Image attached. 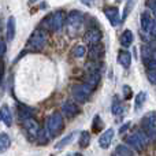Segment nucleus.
Listing matches in <instances>:
<instances>
[{
  "label": "nucleus",
  "mask_w": 156,
  "mask_h": 156,
  "mask_svg": "<svg viewBox=\"0 0 156 156\" xmlns=\"http://www.w3.org/2000/svg\"><path fill=\"white\" fill-rule=\"evenodd\" d=\"M65 19V12L63 11H56V12H52L48 16H45L41 22V26L48 30H52V32H58L63 27Z\"/></svg>",
  "instance_id": "nucleus-1"
},
{
  "label": "nucleus",
  "mask_w": 156,
  "mask_h": 156,
  "mask_svg": "<svg viewBox=\"0 0 156 156\" xmlns=\"http://www.w3.org/2000/svg\"><path fill=\"white\" fill-rule=\"evenodd\" d=\"M125 140H126V144L130 148L141 151V149H144L147 147L149 137L147 136V133L144 130H137V132H133L130 136H127Z\"/></svg>",
  "instance_id": "nucleus-2"
},
{
  "label": "nucleus",
  "mask_w": 156,
  "mask_h": 156,
  "mask_svg": "<svg viewBox=\"0 0 156 156\" xmlns=\"http://www.w3.org/2000/svg\"><path fill=\"white\" fill-rule=\"evenodd\" d=\"M65 122H63V116L60 112H54L49 115L48 121H47V132L51 137H56L58 134H60V132L63 130Z\"/></svg>",
  "instance_id": "nucleus-3"
},
{
  "label": "nucleus",
  "mask_w": 156,
  "mask_h": 156,
  "mask_svg": "<svg viewBox=\"0 0 156 156\" xmlns=\"http://www.w3.org/2000/svg\"><path fill=\"white\" fill-rule=\"evenodd\" d=\"M83 23V15L80 11H71L66 18V26L70 36H76Z\"/></svg>",
  "instance_id": "nucleus-4"
},
{
  "label": "nucleus",
  "mask_w": 156,
  "mask_h": 156,
  "mask_svg": "<svg viewBox=\"0 0 156 156\" xmlns=\"http://www.w3.org/2000/svg\"><path fill=\"white\" fill-rule=\"evenodd\" d=\"M47 44V33L43 29H36L27 41V48L32 51H41Z\"/></svg>",
  "instance_id": "nucleus-5"
},
{
  "label": "nucleus",
  "mask_w": 156,
  "mask_h": 156,
  "mask_svg": "<svg viewBox=\"0 0 156 156\" xmlns=\"http://www.w3.org/2000/svg\"><path fill=\"white\" fill-rule=\"evenodd\" d=\"M71 94H73L74 100L78 103H86L90 99L92 89L89 88L86 83H76L71 88Z\"/></svg>",
  "instance_id": "nucleus-6"
},
{
  "label": "nucleus",
  "mask_w": 156,
  "mask_h": 156,
  "mask_svg": "<svg viewBox=\"0 0 156 156\" xmlns=\"http://www.w3.org/2000/svg\"><path fill=\"white\" fill-rule=\"evenodd\" d=\"M143 130L151 140H156V112H148L141 121Z\"/></svg>",
  "instance_id": "nucleus-7"
},
{
  "label": "nucleus",
  "mask_w": 156,
  "mask_h": 156,
  "mask_svg": "<svg viewBox=\"0 0 156 156\" xmlns=\"http://www.w3.org/2000/svg\"><path fill=\"white\" fill-rule=\"evenodd\" d=\"M25 130H26L27 136L30 138H37L38 133H40V126L38 123L32 118H27L25 119Z\"/></svg>",
  "instance_id": "nucleus-8"
},
{
  "label": "nucleus",
  "mask_w": 156,
  "mask_h": 156,
  "mask_svg": "<svg viewBox=\"0 0 156 156\" xmlns=\"http://www.w3.org/2000/svg\"><path fill=\"white\" fill-rule=\"evenodd\" d=\"M83 40L85 43H88L89 45H93V44H99L101 40V32L99 29H89L88 32L83 34Z\"/></svg>",
  "instance_id": "nucleus-9"
},
{
  "label": "nucleus",
  "mask_w": 156,
  "mask_h": 156,
  "mask_svg": "<svg viewBox=\"0 0 156 156\" xmlns=\"http://www.w3.org/2000/svg\"><path fill=\"white\" fill-rule=\"evenodd\" d=\"M62 111L66 116H69V118H73V116H76L81 112L80 107H78L74 101H70V100H67V101H65L62 104Z\"/></svg>",
  "instance_id": "nucleus-10"
},
{
  "label": "nucleus",
  "mask_w": 156,
  "mask_h": 156,
  "mask_svg": "<svg viewBox=\"0 0 156 156\" xmlns=\"http://www.w3.org/2000/svg\"><path fill=\"white\" fill-rule=\"evenodd\" d=\"M104 14L107 16V19L110 21V23L112 26H118L121 23V16H119V10L116 7H107L104 8Z\"/></svg>",
  "instance_id": "nucleus-11"
},
{
  "label": "nucleus",
  "mask_w": 156,
  "mask_h": 156,
  "mask_svg": "<svg viewBox=\"0 0 156 156\" xmlns=\"http://www.w3.org/2000/svg\"><path fill=\"white\" fill-rule=\"evenodd\" d=\"M104 56V47L101 45V44H93V45H90V49H89V59L92 60V62H97V60H100L101 58Z\"/></svg>",
  "instance_id": "nucleus-12"
},
{
  "label": "nucleus",
  "mask_w": 156,
  "mask_h": 156,
  "mask_svg": "<svg viewBox=\"0 0 156 156\" xmlns=\"http://www.w3.org/2000/svg\"><path fill=\"white\" fill-rule=\"evenodd\" d=\"M0 121L7 127H10L12 125V114H11V110L7 104L2 105V108H0Z\"/></svg>",
  "instance_id": "nucleus-13"
},
{
  "label": "nucleus",
  "mask_w": 156,
  "mask_h": 156,
  "mask_svg": "<svg viewBox=\"0 0 156 156\" xmlns=\"http://www.w3.org/2000/svg\"><path fill=\"white\" fill-rule=\"evenodd\" d=\"M114 138V130L112 129H107L99 138V144L103 149H107L111 145V141Z\"/></svg>",
  "instance_id": "nucleus-14"
},
{
  "label": "nucleus",
  "mask_w": 156,
  "mask_h": 156,
  "mask_svg": "<svg viewBox=\"0 0 156 156\" xmlns=\"http://www.w3.org/2000/svg\"><path fill=\"white\" fill-rule=\"evenodd\" d=\"M99 82H100V74H99V71H96V70L89 71V74L85 78V83H86V85H88L89 88L93 90V89L96 88L97 85H99Z\"/></svg>",
  "instance_id": "nucleus-15"
},
{
  "label": "nucleus",
  "mask_w": 156,
  "mask_h": 156,
  "mask_svg": "<svg viewBox=\"0 0 156 156\" xmlns=\"http://www.w3.org/2000/svg\"><path fill=\"white\" fill-rule=\"evenodd\" d=\"M133 40H134V36H133L132 30H125L121 34V37H119V43H121V45L125 47V48H129L133 44Z\"/></svg>",
  "instance_id": "nucleus-16"
},
{
  "label": "nucleus",
  "mask_w": 156,
  "mask_h": 156,
  "mask_svg": "<svg viewBox=\"0 0 156 156\" xmlns=\"http://www.w3.org/2000/svg\"><path fill=\"white\" fill-rule=\"evenodd\" d=\"M118 62L122 67L129 69L130 65H132V55H130L129 51H121L118 54Z\"/></svg>",
  "instance_id": "nucleus-17"
},
{
  "label": "nucleus",
  "mask_w": 156,
  "mask_h": 156,
  "mask_svg": "<svg viewBox=\"0 0 156 156\" xmlns=\"http://www.w3.org/2000/svg\"><path fill=\"white\" fill-rule=\"evenodd\" d=\"M5 36H7L8 41H12V38L15 37V18L10 16L7 21V29H5Z\"/></svg>",
  "instance_id": "nucleus-18"
},
{
  "label": "nucleus",
  "mask_w": 156,
  "mask_h": 156,
  "mask_svg": "<svg viewBox=\"0 0 156 156\" xmlns=\"http://www.w3.org/2000/svg\"><path fill=\"white\" fill-rule=\"evenodd\" d=\"M154 19H155V16H152L149 12H143V15H141V27H143V30L145 33H148L149 26H151Z\"/></svg>",
  "instance_id": "nucleus-19"
},
{
  "label": "nucleus",
  "mask_w": 156,
  "mask_h": 156,
  "mask_svg": "<svg viewBox=\"0 0 156 156\" xmlns=\"http://www.w3.org/2000/svg\"><path fill=\"white\" fill-rule=\"evenodd\" d=\"M11 145V138L7 133H0V154L7 151Z\"/></svg>",
  "instance_id": "nucleus-20"
},
{
  "label": "nucleus",
  "mask_w": 156,
  "mask_h": 156,
  "mask_svg": "<svg viewBox=\"0 0 156 156\" xmlns=\"http://www.w3.org/2000/svg\"><path fill=\"white\" fill-rule=\"evenodd\" d=\"M76 134H77V133L74 132V133H70V134H69V136H66L65 138H62V140H60L59 143H58L56 145H55V149H58V151H59V149L65 148L66 145H69V144H70L71 141H73V138L76 137Z\"/></svg>",
  "instance_id": "nucleus-21"
},
{
  "label": "nucleus",
  "mask_w": 156,
  "mask_h": 156,
  "mask_svg": "<svg viewBox=\"0 0 156 156\" xmlns=\"http://www.w3.org/2000/svg\"><path fill=\"white\" fill-rule=\"evenodd\" d=\"M115 156H133V151L129 147L121 144V145H118L115 148Z\"/></svg>",
  "instance_id": "nucleus-22"
},
{
  "label": "nucleus",
  "mask_w": 156,
  "mask_h": 156,
  "mask_svg": "<svg viewBox=\"0 0 156 156\" xmlns=\"http://www.w3.org/2000/svg\"><path fill=\"white\" fill-rule=\"evenodd\" d=\"M111 111H112V114L115 116H121L122 114H123V105L121 104L119 100H114L112 107H111Z\"/></svg>",
  "instance_id": "nucleus-23"
},
{
  "label": "nucleus",
  "mask_w": 156,
  "mask_h": 156,
  "mask_svg": "<svg viewBox=\"0 0 156 156\" xmlns=\"http://www.w3.org/2000/svg\"><path fill=\"white\" fill-rule=\"evenodd\" d=\"M90 143V134L89 132H82L80 136V147L81 148H86Z\"/></svg>",
  "instance_id": "nucleus-24"
},
{
  "label": "nucleus",
  "mask_w": 156,
  "mask_h": 156,
  "mask_svg": "<svg viewBox=\"0 0 156 156\" xmlns=\"http://www.w3.org/2000/svg\"><path fill=\"white\" fill-rule=\"evenodd\" d=\"M145 100H147V93L145 92H140V93L136 96V110H140L144 105Z\"/></svg>",
  "instance_id": "nucleus-25"
},
{
  "label": "nucleus",
  "mask_w": 156,
  "mask_h": 156,
  "mask_svg": "<svg viewBox=\"0 0 156 156\" xmlns=\"http://www.w3.org/2000/svg\"><path fill=\"white\" fill-rule=\"evenodd\" d=\"M86 54V48L85 45H76L73 48V55L74 58H82Z\"/></svg>",
  "instance_id": "nucleus-26"
},
{
  "label": "nucleus",
  "mask_w": 156,
  "mask_h": 156,
  "mask_svg": "<svg viewBox=\"0 0 156 156\" xmlns=\"http://www.w3.org/2000/svg\"><path fill=\"white\" fill-rule=\"evenodd\" d=\"M136 2H137V0H127L126 7H125V11H123V16H122V19H126V18H127V15H129L130 12H132V10H133V7H134Z\"/></svg>",
  "instance_id": "nucleus-27"
},
{
  "label": "nucleus",
  "mask_w": 156,
  "mask_h": 156,
  "mask_svg": "<svg viewBox=\"0 0 156 156\" xmlns=\"http://www.w3.org/2000/svg\"><path fill=\"white\" fill-rule=\"evenodd\" d=\"M101 127H103L101 119H100L99 115H96V118H94V121H93V132H99Z\"/></svg>",
  "instance_id": "nucleus-28"
},
{
  "label": "nucleus",
  "mask_w": 156,
  "mask_h": 156,
  "mask_svg": "<svg viewBox=\"0 0 156 156\" xmlns=\"http://www.w3.org/2000/svg\"><path fill=\"white\" fill-rule=\"evenodd\" d=\"M147 5L151 8L152 14H154V16L156 18V2L155 0H148V2H147Z\"/></svg>",
  "instance_id": "nucleus-29"
},
{
  "label": "nucleus",
  "mask_w": 156,
  "mask_h": 156,
  "mask_svg": "<svg viewBox=\"0 0 156 156\" xmlns=\"http://www.w3.org/2000/svg\"><path fill=\"white\" fill-rule=\"evenodd\" d=\"M148 34L154 36V37H156V18L152 21L151 26H149V30H148Z\"/></svg>",
  "instance_id": "nucleus-30"
},
{
  "label": "nucleus",
  "mask_w": 156,
  "mask_h": 156,
  "mask_svg": "<svg viewBox=\"0 0 156 156\" xmlns=\"http://www.w3.org/2000/svg\"><path fill=\"white\" fill-rule=\"evenodd\" d=\"M123 92H125V99H132L133 96V92H132V88L130 86H123Z\"/></svg>",
  "instance_id": "nucleus-31"
},
{
  "label": "nucleus",
  "mask_w": 156,
  "mask_h": 156,
  "mask_svg": "<svg viewBox=\"0 0 156 156\" xmlns=\"http://www.w3.org/2000/svg\"><path fill=\"white\" fill-rule=\"evenodd\" d=\"M148 80L151 81L154 85H156V70H149L148 71Z\"/></svg>",
  "instance_id": "nucleus-32"
},
{
  "label": "nucleus",
  "mask_w": 156,
  "mask_h": 156,
  "mask_svg": "<svg viewBox=\"0 0 156 156\" xmlns=\"http://www.w3.org/2000/svg\"><path fill=\"white\" fill-rule=\"evenodd\" d=\"M147 67L148 70H156V59H151L147 62Z\"/></svg>",
  "instance_id": "nucleus-33"
},
{
  "label": "nucleus",
  "mask_w": 156,
  "mask_h": 156,
  "mask_svg": "<svg viewBox=\"0 0 156 156\" xmlns=\"http://www.w3.org/2000/svg\"><path fill=\"white\" fill-rule=\"evenodd\" d=\"M4 52H5V44H4V41H0V56H2Z\"/></svg>",
  "instance_id": "nucleus-34"
},
{
  "label": "nucleus",
  "mask_w": 156,
  "mask_h": 156,
  "mask_svg": "<svg viewBox=\"0 0 156 156\" xmlns=\"http://www.w3.org/2000/svg\"><path fill=\"white\" fill-rule=\"evenodd\" d=\"M83 2V4H86L88 7H92L93 5V0H82Z\"/></svg>",
  "instance_id": "nucleus-35"
},
{
  "label": "nucleus",
  "mask_w": 156,
  "mask_h": 156,
  "mask_svg": "<svg viewBox=\"0 0 156 156\" xmlns=\"http://www.w3.org/2000/svg\"><path fill=\"white\" fill-rule=\"evenodd\" d=\"M155 2H156V0H155Z\"/></svg>",
  "instance_id": "nucleus-36"
}]
</instances>
